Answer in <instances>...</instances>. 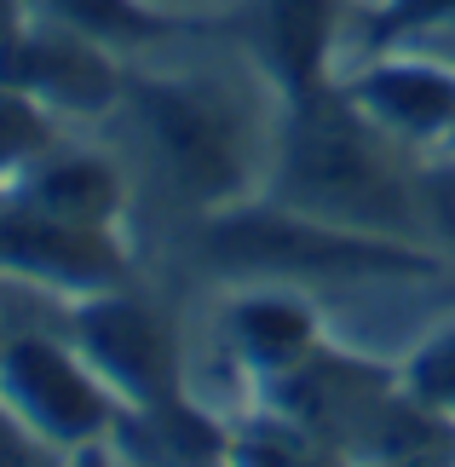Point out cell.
Wrapping results in <instances>:
<instances>
[{
    "label": "cell",
    "mask_w": 455,
    "mask_h": 467,
    "mask_svg": "<svg viewBox=\"0 0 455 467\" xmlns=\"http://www.w3.org/2000/svg\"><path fill=\"white\" fill-rule=\"evenodd\" d=\"M283 104V87L248 47H191L185 29L133 58L110 121L133 173L156 179L191 220H208L265 196Z\"/></svg>",
    "instance_id": "cell-1"
},
{
    "label": "cell",
    "mask_w": 455,
    "mask_h": 467,
    "mask_svg": "<svg viewBox=\"0 0 455 467\" xmlns=\"http://www.w3.org/2000/svg\"><path fill=\"white\" fill-rule=\"evenodd\" d=\"M415 168H421V150L380 133L340 93V81H329V87H312V93L283 104L265 196L283 208L312 213V220L346 225V231L421 243Z\"/></svg>",
    "instance_id": "cell-2"
},
{
    "label": "cell",
    "mask_w": 455,
    "mask_h": 467,
    "mask_svg": "<svg viewBox=\"0 0 455 467\" xmlns=\"http://www.w3.org/2000/svg\"><path fill=\"white\" fill-rule=\"evenodd\" d=\"M202 265L220 283H305L323 295V283H398V277H444L450 265L421 243L346 231L329 220H312L300 208H283L271 196H248L225 213L196 220Z\"/></svg>",
    "instance_id": "cell-3"
},
{
    "label": "cell",
    "mask_w": 455,
    "mask_h": 467,
    "mask_svg": "<svg viewBox=\"0 0 455 467\" xmlns=\"http://www.w3.org/2000/svg\"><path fill=\"white\" fill-rule=\"evenodd\" d=\"M0 404L29 427L58 462L104 456L121 399L110 381L87 364V352L69 340L64 323L12 329L0 347Z\"/></svg>",
    "instance_id": "cell-4"
},
{
    "label": "cell",
    "mask_w": 455,
    "mask_h": 467,
    "mask_svg": "<svg viewBox=\"0 0 455 467\" xmlns=\"http://www.w3.org/2000/svg\"><path fill=\"white\" fill-rule=\"evenodd\" d=\"M64 329L121 404H161L191 392V347L179 340L173 317L156 306V295L139 283L76 300L64 312Z\"/></svg>",
    "instance_id": "cell-5"
},
{
    "label": "cell",
    "mask_w": 455,
    "mask_h": 467,
    "mask_svg": "<svg viewBox=\"0 0 455 467\" xmlns=\"http://www.w3.org/2000/svg\"><path fill=\"white\" fill-rule=\"evenodd\" d=\"M0 277L76 306L87 295L133 283V243L121 225L58 220V213L0 196Z\"/></svg>",
    "instance_id": "cell-6"
},
{
    "label": "cell",
    "mask_w": 455,
    "mask_h": 467,
    "mask_svg": "<svg viewBox=\"0 0 455 467\" xmlns=\"http://www.w3.org/2000/svg\"><path fill=\"white\" fill-rule=\"evenodd\" d=\"M127 69H133V58L52 24V17H29V29L0 52V81L29 93L64 128H87V133H98L116 116L127 93Z\"/></svg>",
    "instance_id": "cell-7"
},
{
    "label": "cell",
    "mask_w": 455,
    "mask_h": 467,
    "mask_svg": "<svg viewBox=\"0 0 455 467\" xmlns=\"http://www.w3.org/2000/svg\"><path fill=\"white\" fill-rule=\"evenodd\" d=\"M323 340H329V312H323L317 289H305V283H225L213 347L231 352V364L253 381V392L300 369Z\"/></svg>",
    "instance_id": "cell-8"
},
{
    "label": "cell",
    "mask_w": 455,
    "mask_h": 467,
    "mask_svg": "<svg viewBox=\"0 0 455 467\" xmlns=\"http://www.w3.org/2000/svg\"><path fill=\"white\" fill-rule=\"evenodd\" d=\"M340 93L409 150H444L455 133V64L421 47H375L340 69Z\"/></svg>",
    "instance_id": "cell-9"
},
{
    "label": "cell",
    "mask_w": 455,
    "mask_h": 467,
    "mask_svg": "<svg viewBox=\"0 0 455 467\" xmlns=\"http://www.w3.org/2000/svg\"><path fill=\"white\" fill-rule=\"evenodd\" d=\"M133 191H139V173H133V161H127L121 145L93 139L87 128H69V133L52 139V145L35 156L0 196L29 202V208H41V213H58V220L121 225L127 231Z\"/></svg>",
    "instance_id": "cell-10"
},
{
    "label": "cell",
    "mask_w": 455,
    "mask_h": 467,
    "mask_svg": "<svg viewBox=\"0 0 455 467\" xmlns=\"http://www.w3.org/2000/svg\"><path fill=\"white\" fill-rule=\"evenodd\" d=\"M253 58L283 87V99H300L312 87L340 81V0H253Z\"/></svg>",
    "instance_id": "cell-11"
},
{
    "label": "cell",
    "mask_w": 455,
    "mask_h": 467,
    "mask_svg": "<svg viewBox=\"0 0 455 467\" xmlns=\"http://www.w3.org/2000/svg\"><path fill=\"white\" fill-rule=\"evenodd\" d=\"M104 456L150 462V467L231 462V416H220L196 392H179V399H161V404H121Z\"/></svg>",
    "instance_id": "cell-12"
},
{
    "label": "cell",
    "mask_w": 455,
    "mask_h": 467,
    "mask_svg": "<svg viewBox=\"0 0 455 467\" xmlns=\"http://www.w3.org/2000/svg\"><path fill=\"white\" fill-rule=\"evenodd\" d=\"M29 6L35 17H52V24L121 52V58H144L191 29V17L156 6V0H29Z\"/></svg>",
    "instance_id": "cell-13"
},
{
    "label": "cell",
    "mask_w": 455,
    "mask_h": 467,
    "mask_svg": "<svg viewBox=\"0 0 455 467\" xmlns=\"http://www.w3.org/2000/svg\"><path fill=\"white\" fill-rule=\"evenodd\" d=\"M398 387L409 399L455 416V312L409 340V352L398 358Z\"/></svg>",
    "instance_id": "cell-14"
},
{
    "label": "cell",
    "mask_w": 455,
    "mask_h": 467,
    "mask_svg": "<svg viewBox=\"0 0 455 467\" xmlns=\"http://www.w3.org/2000/svg\"><path fill=\"white\" fill-rule=\"evenodd\" d=\"M58 133H69L58 116L41 110L29 93H17V87L0 81V191H6Z\"/></svg>",
    "instance_id": "cell-15"
},
{
    "label": "cell",
    "mask_w": 455,
    "mask_h": 467,
    "mask_svg": "<svg viewBox=\"0 0 455 467\" xmlns=\"http://www.w3.org/2000/svg\"><path fill=\"white\" fill-rule=\"evenodd\" d=\"M421 196V243L455 272V150H427L415 168Z\"/></svg>",
    "instance_id": "cell-16"
},
{
    "label": "cell",
    "mask_w": 455,
    "mask_h": 467,
    "mask_svg": "<svg viewBox=\"0 0 455 467\" xmlns=\"http://www.w3.org/2000/svg\"><path fill=\"white\" fill-rule=\"evenodd\" d=\"M29 17H35V6L29 0H0V52H6L17 35L29 29Z\"/></svg>",
    "instance_id": "cell-17"
},
{
    "label": "cell",
    "mask_w": 455,
    "mask_h": 467,
    "mask_svg": "<svg viewBox=\"0 0 455 467\" xmlns=\"http://www.w3.org/2000/svg\"><path fill=\"white\" fill-rule=\"evenodd\" d=\"M156 6H168V12H179V17H213V12H225V6H243V0H156Z\"/></svg>",
    "instance_id": "cell-18"
},
{
    "label": "cell",
    "mask_w": 455,
    "mask_h": 467,
    "mask_svg": "<svg viewBox=\"0 0 455 467\" xmlns=\"http://www.w3.org/2000/svg\"><path fill=\"white\" fill-rule=\"evenodd\" d=\"M404 47L439 52V58H450V64H455V24H444V29H432V35H415V41H404Z\"/></svg>",
    "instance_id": "cell-19"
},
{
    "label": "cell",
    "mask_w": 455,
    "mask_h": 467,
    "mask_svg": "<svg viewBox=\"0 0 455 467\" xmlns=\"http://www.w3.org/2000/svg\"><path fill=\"white\" fill-rule=\"evenodd\" d=\"M6 335H12V323H6V312H0V347H6Z\"/></svg>",
    "instance_id": "cell-20"
},
{
    "label": "cell",
    "mask_w": 455,
    "mask_h": 467,
    "mask_svg": "<svg viewBox=\"0 0 455 467\" xmlns=\"http://www.w3.org/2000/svg\"><path fill=\"white\" fill-rule=\"evenodd\" d=\"M444 150H455V133H450V145H444Z\"/></svg>",
    "instance_id": "cell-21"
}]
</instances>
